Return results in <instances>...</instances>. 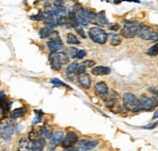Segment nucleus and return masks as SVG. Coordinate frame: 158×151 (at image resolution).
I'll use <instances>...</instances> for the list:
<instances>
[{
    "label": "nucleus",
    "mask_w": 158,
    "mask_h": 151,
    "mask_svg": "<svg viewBox=\"0 0 158 151\" xmlns=\"http://www.w3.org/2000/svg\"><path fill=\"white\" fill-rule=\"evenodd\" d=\"M49 59H50L51 67L54 70H60L62 68V65L66 64L70 62L68 56L66 53H63V52L51 53L50 56H49Z\"/></svg>",
    "instance_id": "1"
},
{
    "label": "nucleus",
    "mask_w": 158,
    "mask_h": 151,
    "mask_svg": "<svg viewBox=\"0 0 158 151\" xmlns=\"http://www.w3.org/2000/svg\"><path fill=\"white\" fill-rule=\"evenodd\" d=\"M89 37L93 42L103 45L107 41V33L100 27H92L89 30Z\"/></svg>",
    "instance_id": "2"
},
{
    "label": "nucleus",
    "mask_w": 158,
    "mask_h": 151,
    "mask_svg": "<svg viewBox=\"0 0 158 151\" xmlns=\"http://www.w3.org/2000/svg\"><path fill=\"white\" fill-rule=\"evenodd\" d=\"M137 34L140 38L144 40H151L154 42L157 41V32L153 31V29L146 24H140L137 30Z\"/></svg>",
    "instance_id": "3"
},
{
    "label": "nucleus",
    "mask_w": 158,
    "mask_h": 151,
    "mask_svg": "<svg viewBox=\"0 0 158 151\" xmlns=\"http://www.w3.org/2000/svg\"><path fill=\"white\" fill-rule=\"evenodd\" d=\"M123 103L127 110L132 112L139 111V99H137L135 95L131 93H125L123 95Z\"/></svg>",
    "instance_id": "4"
},
{
    "label": "nucleus",
    "mask_w": 158,
    "mask_h": 151,
    "mask_svg": "<svg viewBox=\"0 0 158 151\" xmlns=\"http://www.w3.org/2000/svg\"><path fill=\"white\" fill-rule=\"evenodd\" d=\"M157 105L156 98H149L146 95H142L139 99V109L140 110H152Z\"/></svg>",
    "instance_id": "5"
},
{
    "label": "nucleus",
    "mask_w": 158,
    "mask_h": 151,
    "mask_svg": "<svg viewBox=\"0 0 158 151\" xmlns=\"http://www.w3.org/2000/svg\"><path fill=\"white\" fill-rule=\"evenodd\" d=\"M140 23L137 21L130 22L128 24L121 29V34L122 36H124L125 38H133L137 35V30L139 28Z\"/></svg>",
    "instance_id": "6"
},
{
    "label": "nucleus",
    "mask_w": 158,
    "mask_h": 151,
    "mask_svg": "<svg viewBox=\"0 0 158 151\" xmlns=\"http://www.w3.org/2000/svg\"><path fill=\"white\" fill-rule=\"evenodd\" d=\"M14 126L10 121H3L0 124V135L4 139H10L14 133Z\"/></svg>",
    "instance_id": "7"
},
{
    "label": "nucleus",
    "mask_w": 158,
    "mask_h": 151,
    "mask_svg": "<svg viewBox=\"0 0 158 151\" xmlns=\"http://www.w3.org/2000/svg\"><path fill=\"white\" fill-rule=\"evenodd\" d=\"M78 140V135L75 132H68L66 135L62 140V146L66 149H70L72 145H74Z\"/></svg>",
    "instance_id": "8"
},
{
    "label": "nucleus",
    "mask_w": 158,
    "mask_h": 151,
    "mask_svg": "<svg viewBox=\"0 0 158 151\" xmlns=\"http://www.w3.org/2000/svg\"><path fill=\"white\" fill-rule=\"evenodd\" d=\"M78 142V140H77ZM77 145H76V149L77 150H81V151H84V150H90V149H93V148H95L97 145L99 144V142L96 139H86V138H84V139H81V140H79L78 142H76Z\"/></svg>",
    "instance_id": "9"
},
{
    "label": "nucleus",
    "mask_w": 158,
    "mask_h": 151,
    "mask_svg": "<svg viewBox=\"0 0 158 151\" xmlns=\"http://www.w3.org/2000/svg\"><path fill=\"white\" fill-rule=\"evenodd\" d=\"M95 93L98 97H100L102 99L106 100L108 97L110 90H108L107 85L105 82H99L95 86Z\"/></svg>",
    "instance_id": "10"
},
{
    "label": "nucleus",
    "mask_w": 158,
    "mask_h": 151,
    "mask_svg": "<svg viewBox=\"0 0 158 151\" xmlns=\"http://www.w3.org/2000/svg\"><path fill=\"white\" fill-rule=\"evenodd\" d=\"M77 80L78 83L81 85L84 89H89L91 87V78L89 76V74L86 71H81V72H77Z\"/></svg>",
    "instance_id": "11"
},
{
    "label": "nucleus",
    "mask_w": 158,
    "mask_h": 151,
    "mask_svg": "<svg viewBox=\"0 0 158 151\" xmlns=\"http://www.w3.org/2000/svg\"><path fill=\"white\" fill-rule=\"evenodd\" d=\"M48 47L52 53L59 52L61 49L63 48V43L62 42L61 38L58 36V32L56 33V36L53 37L52 40H50V41L48 42Z\"/></svg>",
    "instance_id": "12"
},
{
    "label": "nucleus",
    "mask_w": 158,
    "mask_h": 151,
    "mask_svg": "<svg viewBox=\"0 0 158 151\" xmlns=\"http://www.w3.org/2000/svg\"><path fill=\"white\" fill-rule=\"evenodd\" d=\"M52 138H51V145H54V146H57V145H59L62 140L63 138V133L62 132V131H56L55 133H54L52 135Z\"/></svg>",
    "instance_id": "13"
},
{
    "label": "nucleus",
    "mask_w": 158,
    "mask_h": 151,
    "mask_svg": "<svg viewBox=\"0 0 158 151\" xmlns=\"http://www.w3.org/2000/svg\"><path fill=\"white\" fill-rule=\"evenodd\" d=\"M92 23H96V24H99V26H105V24H106L107 23V20H106L105 12L102 11L101 13L96 14V16H95V18H94Z\"/></svg>",
    "instance_id": "14"
},
{
    "label": "nucleus",
    "mask_w": 158,
    "mask_h": 151,
    "mask_svg": "<svg viewBox=\"0 0 158 151\" xmlns=\"http://www.w3.org/2000/svg\"><path fill=\"white\" fill-rule=\"evenodd\" d=\"M45 139L44 138H36L35 140H33V142L31 143V149L33 151H40L45 146Z\"/></svg>",
    "instance_id": "15"
},
{
    "label": "nucleus",
    "mask_w": 158,
    "mask_h": 151,
    "mask_svg": "<svg viewBox=\"0 0 158 151\" xmlns=\"http://www.w3.org/2000/svg\"><path fill=\"white\" fill-rule=\"evenodd\" d=\"M92 73L94 75H107L110 73V69L106 67H96L92 68Z\"/></svg>",
    "instance_id": "16"
},
{
    "label": "nucleus",
    "mask_w": 158,
    "mask_h": 151,
    "mask_svg": "<svg viewBox=\"0 0 158 151\" xmlns=\"http://www.w3.org/2000/svg\"><path fill=\"white\" fill-rule=\"evenodd\" d=\"M77 67H78V63L75 62V63H72L70 65H68V67L66 68V77L70 78V79H72L73 76L75 75L76 73V70H77Z\"/></svg>",
    "instance_id": "17"
},
{
    "label": "nucleus",
    "mask_w": 158,
    "mask_h": 151,
    "mask_svg": "<svg viewBox=\"0 0 158 151\" xmlns=\"http://www.w3.org/2000/svg\"><path fill=\"white\" fill-rule=\"evenodd\" d=\"M54 26H49L47 24V27H44L43 28L40 29L39 31V34H40V37L41 38H47L50 36V34L53 32V29H54Z\"/></svg>",
    "instance_id": "18"
},
{
    "label": "nucleus",
    "mask_w": 158,
    "mask_h": 151,
    "mask_svg": "<svg viewBox=\"0 0 158 151\" xmlns=\"http://www.w3.org/2000/svg\"><path fill=\"white\" fill-rule=\"evenodd\" d=\"M110 41H111V45H113V46H118L122 42V36L120 34L112 33L110 34Z\"/></svg>",
    "instance_id": "19"
},
{
    "label": "nucleus",
    "mask_w": 158,
    "mask_h": 151,
    "mask_svg": "<svg viewBox=\"0 0 158 151\" xmlns=\"http://www.w3.org/2000/svg\"><path fill=\"white\" fill-rule=\"evenodd\" d=\"M40 135L44 139H49V138H51L52 132L49 128L45 127V126H43V127L40 128Z\"/></svg>",
    "instance_id": "20"
},
{
    "label": "nucleus",
    "mask_w": 158,
    "mask_h": 151,
    "mask_svg": "<svg viewBox=\"0 0 158 151\" xmlns=\"http://www.w3.org/2000/svg\"><path fill=\"white\" fill-rule=\"evenodd\" d=\"M39 135H40V129L37 130L36 128H33L28 134V139L31 140V142H33V140H35L36 138H38Z\"/></svg>",
    "instance_id": "21"
},
{
    "label": "nucleus",
    "mask_w": 158,
    "mask_h": 151,
    "mask_svg": "<svg viewBox=\"0 0 158 151\" xmlns=\"http://www.w3.org/2000/svg\"><path fill=\"white\" fill-rule=\"evenodd\" d=\"M24 113H26V110H24V108H17L11 113V117H12V119L20 118V117L23 116Z\"/></svg>",
    "instance_id": "22"
},
{
    "label": "nucleus",
    "mask_w": 158,
    "mask_h": 151,
    "mask_svg": "<svg viewBox=\"0 0 158 151\" xmlns=\"http://www.w3.org/2000/svg\"><path fill=\"white\" fill-rule=\"evenodd\" d=\"M66 41H67V43L68 44H76V45H78V44H80V41H79L78 40V38L75 36L74 34H72V33H68L67 34V36H66Z\"/></svg>",
    "instance_id": "23"
},
{
    "label": "nucleus",
    "mask_w": 158,
    "mask_h": 151,
    "mask_svg": "<svg viewBox=\"0 0 158 151\" xmlns=\"http://www.w3.org/2000/svg\"><path fill=\"white\" fill-rule=\"evenodd\" d=\"M19 146L21 149H31V145H29L28 140L26 138H22L20 140Z\"/></svg>",
    "instance_id": "24"
},
{
    "label": "nucleus",
    "mask_w": 158,
    "mask_h": 151,
    "mask_svg": "<svg viewBox=\"0 0 158 151\" xmlns=\"http://www.w3.org/2000/svg\"><path fill=\"white\" fill-rule=\"evenodd\" d=\"M96 64V63L94 62V60H91V59H88V60H84V62L81 63V65L84 67V68H89V67H93L94 65Z\"/></svg>",
    "instance_id": "25"
},
{
    "label": "nucleus",
    "mask_w": 158,
    "mask_h": 151,
    "mask_svg": "<svg viewBox=\"0 0 158 151\" xmlns=\"http://www.w3.org/2000/svg\"><path fill=\"white\" fill-rule=\"evenodd\" d=\"M149 56H157V44L153 45L151 48H149V51L146 52Z\"/></svg>",
    "instance_id": "26"
},
{
    "label": "nucleus",
    "mask_w": 158,
    "mask_h": 151,
    "mask_svg": "<svg viewBox=\"0 0 158 151\" xmlns=\"http://www.w3.org/2000/svg\"><path fill=\"white\" fill-rule=\"evenodd\" d=\"M77 51H78V50L76 48H70V49H67V53H68L67 56L70 57V58H75L76 57V54H77Z\"/></svg>",
    "instance_id": "27"
},
{
    "label": "nucleus",
    "mask_w": 158,
    "mask_h": 151,
    "mask_svg": "<svg viewBox=\"0 0 158 151\" xmlns=\"http://www.w3.org/2000/svg\"><path fill=\"white\" fill-rule=\"evenodd\" d=\"M86 55H87V53H86L85 50H78L75 58H77V59H83V58L86 57Z\"/></svg>",
    "instance_id": "28"
},
{
    "label": "nucleus",
    "mask_w": 158,
    "mask_h": 151,
    "mask_svg": "<svg viewBox=\"0 0 158 151\" xmlns=\"http://www.w3.org/2000/svg\"><path fill=\"white\" fill-rule=\"evenodd\" d=\"M51 83L53 84H55V85H59V86H63V87H67V85H66L63 82H62L61 80H59V79H52L51 80Z\"/></svg>",
    "instance_id": "29"
},
{
    "label": "nucleus",
    "mask_w": 158,
    "mask_h": 151,
    "mask_svg": "<svg viewBox=\"0 0 158 151\" xmlns=\"http://www.w3.org/2000/svg\"><path fill=\"white\" fill-rule=\"evenodd\" d=\"M108 28H110V30H118L120 28V27H119V24L115 23V24H112V26H110V27H108Z\"/></svg>",
    "instance_id": "30"
},
{
    "label": "nucleus",
    "mask_w": 158,
    "mask_h": 151,
    "mask_svg": "<svg viewBox=\"0 0 158 151\" xmlns=\"http://www.w3.org/2000/svg\"><path fill=\"white\" fill-rule=\"evenodd\" d=\"M65 0H55V6H63Z\"/></svg>",
    "instance_id": "31"
},
{
    "label": "nucleus",
    "mask_w": 158,
    "mask_h": 151,
    "mask_svg": "<svg viewBox=\"0 0 158 151\" xmlns=\"http://www.w3.org/2000/svg\"><path fill=\"white\" fill-rule=\"evenodd\" d=\"M156 125H157V123L155 122L153 125H149V126H147V127H145V129H153V127H156Z\"/></svg>",
    "instance_id": "32"
},
{
    "label": "nucleus",
    "mask_w": 158,
    "mask_h": 151,
    "mask_svg": "<svg viewBox=\"0 0 158 151\" xmlns=\"http://www.w3.org/2000/svg\"><path fill=\"white\" fill-rule=\"evenodd\" d=\"M121 1H129V2H135V3H140L139 0H121Z\"/></svg>",
    "instance_id": "33"
},
{
    "label": "nucleus",
    "mask_w": 158,
    "mask_h": 151,
    "mask_svg": "<svg viewBox=\"0 0 158 151\" xmlns=\"http://www.w3.org/2000/svg\"><path fill=\"white\" fill-rule=\"evenodd\" d=\"M5 98V93L4 92H0V102H1V99Z\"/></svg>",
    "instance_id": "34"
},
{
    "label": "nucleus",
    "mask_w": 158,
    "mask_h": 151,
    "mask_svg": "<svg viewBox=\"0 0 158 151\" xmlns=\"http://www.w3.org/2000/svg\"><path fill=\"white\" fill-rule=\"evenodd\" d=\"M149 91H150L151 93H154V95H156V94H157V91H156V89H155V88H150V89H149Z\"/></svg>",
    "instance_id": "35"
},
{
    "label": "nucleus",
    "mask_w": 158,
    "mask_h": 151,
    "mask_svg": "<svg viewBox=\"0 0 158 151\" xmlns=\"http://www.w3.org/2000/svg\"><path fill=\"white\" fill-rule=\"evenodd\" d=\"M156 117H157V111H155L154 113V119H156Z\"/></svg>",
    "instance_id": "36"
}]
</instances>
